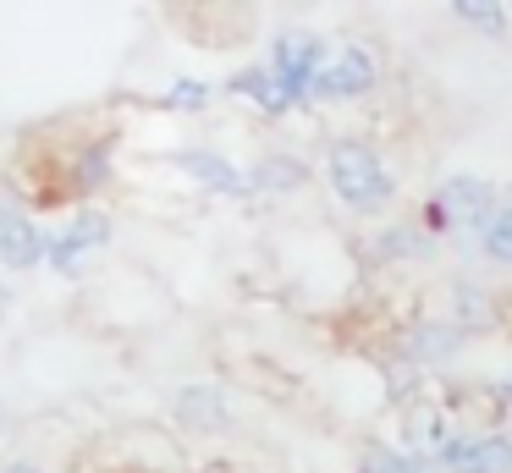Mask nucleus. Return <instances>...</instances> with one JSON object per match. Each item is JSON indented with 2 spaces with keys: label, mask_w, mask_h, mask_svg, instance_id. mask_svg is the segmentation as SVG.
<instances>
[{
  "label": "nucleus",
  "mask_w": 512,
  "mask_h": 473,
  "mask_svg": "<svg viewBox=\"0 0 512 473\" xmlns=\"http://www.w3.org/2000/svg\"><path fill=\"white\" fill-rule=\"evenodd\" d=\"M331 187L347 209H358V215H380V209L391 204V193H397V187H391V171L380 165V154L369 149V143H336Z\"/></svg>",
  "instance_id": "obj_1"
},
{
  "label": "nucleus",
  "mask_w": 512,
  "mask_h": 473,
  "mask_svg": "<svg viewBox=\"0 0 512 473\" xmlns=\"http://www.w3.org/2000/svg\"><path fill=\"white\" fill-rule=\"evenodd\" d=\"M501 209L496 187L479 182V176H452L441 187V198L430 204V226H457V231H485L490 215Z\"/></svg>",
  "instance_id": "obj_2"
},
{
  "label": "nucleus",
  "mask_w": 512,
  "mask_h": 473,
  "mask_svg": "<svg viewBox=\"0 0 512 473\" xmlns=\"http://www.w3.org/2000/svg\"><path fill=\"white\" fill-rule=\"evenodd\" d=\"M325 44L314 39V33H281L276 39V55H270V72L287 83V94L298 99V94H314V83H320V72H325Z\"/></svg>",
  "instance_id": "obj_3"
},
{
  "label": "nucleus",
  "mask_w": 512,
  "mask_h": 473,
  "mask_svg": "<svg viewBox=\"0 0 512 473\" xmlns=\"http://www.w3.org/2000/svg\"><path fill=\"white\" fill-rule=\"evenodd\" d=\"M446 473H512V440L507 435H452L435 451Z\"/></svg>",
  "instance_id": "obj_4"
},
{
  "label": "nucleus",
  "mask_w": 512,
  "mask_h": 473,
  "mask_svg": "<svg viewBox=\"0 0 512 473\" xmlns=\"http://www.w3.org/2000/svg\"><path fill=\"white\" fill-rule=\"evenodd\" d=\"M105 242H111V220L105 215H78L61 237H50V264H56L61 275H78L83 264H89V253H100Z\"/></svg>",
  "instance_id": "obj_5"
},
{
  "label": "nucleus",
  "mask_w": 512,
  "mask_h": 473,
  "mask_svg": "<svg viewBox=\"0 0 512 473\" xmlns=\"http://www.w3.org/2000/svg\"><path fill=\"white\" fill-rule=\"evenodd\" d=\"M369 83H375V61H369L364 50H336L331 61H325L314 94L320 99H353V94H364Z\"/></svg>",
  "instance_id": "obj_6"
},
{
  "label": "nucleus",
  "mask_w": 512,
  "mask_h": 473,
  "mask_svg": "<svg viewBox=\"0 0 512 473\" xmlns=\"http://www.w3.org/2000/svg\"><path fill=\"white\" fill-rule=\"evenodd\" d=\"M39 259H50L45 231H39L28 215H12V220H6V231H0V264H12V270H34Z\"/></svg>",
  "instance_id": "obj_7"
},
{
  "label": "nucleus",
  "mask_w": 512,
  "mask_h": 473,
  "mask_svg": "<svg viewBox=\"0 0 512 473\" xmlns=\"http://www.w3.org/2000/svg\"><path fill=\"white\" fill-rule=\"evenodd\" d=\"M177 165H182V171H188L199 187H210V193H243V187H248V176L237 171L232 160H221V154H210V149L177 154Z\"/></svg>",
  "instance_id": "obj_8"
},
{
  "label": "nucleus",
  "mask_w": 512,
  "mask_h": 473,
  "mask_svg": "<svg viewBox=\"0 0 512 473\" xmlns=\"http://www.w3.org/2000/svg\"><path fill=\"white\" fill-rule=\"evenodd\" d=\"M232 88H237V94H248V99H254V105H259V110H270V116L292 105L287 83H281V77L270 72V66H248V72H237V77H232Z\"/></svg>",
  "instance_id": "obj_9"
},
{
  "label": "nucleus",
  "mask_w": 512,
  "mask_h": 473,
  "mask_svg": "<svg viewBox=\"0 0 512 473\" xmlns=\"http://www.w3.org/2000/svg\"><path fill=\"white\" fill-rule=\"evenodd\" d=\"M479 248H485V259L512 264V204H501L496 215H490V226L479 231Z\"/></svg>",
  "instance_id": "obj_10"
},
{
  "label": "nucleus",
  "mask_w": 512,
  "mask_h": 473,
  "mask_svg": "<svg viewBox=\"0 0 512 473\" xmlns=\"http://www.w3.org/2000/svg\"><path fill=\"white\" fill-rule=\"evenodd\" d=\"M369 473H446L435 457H413V451H380L369 457Z\"/></svg>",
  "instance_id": "obj_11"
},
{
  "label": "nucleus",
  "mask_w": 512,
  "mask_h": 473,
  "mask_svg": "<svg viewBox=\"0 0 512 473\" xmlns=\"http://www.w3.org/2000/svg\"><path fill=\"white\" fill-rule=\"evenodd\" d=\"M303 182V165L298 160H265L254 176H248V187H276V193H287V187Z\"/></svg>",
  "instance_id": "obj_12"
},
{
  "label": "nucleus",
  "mask_w": 512,
  "mask_h": 473,
  "mask_svg": "<svg viewBox=\"0 0 512 473\" xmlns=\"http://www.w3.org/2000/svg\"><path fill=\"white\" fill-rule=\"evenodd\" d=\"M452 11L468 22V28H479V33H501V28H507V11L490 6V0H457Z\"/></svg>",
  "instance_id": "obj_13"
},
{
  "label": "nucleus",
  "mask_w": 512,
  "mask_h": 473,
  "mask_svg": "<svg viewBox=\"0 0 512 473\" xmlns=\"http://www.w3.org/2000/svg\"><path fill=\"white\" fill-rule=\"evenodd\" d=\"M182 418H199V424H226V413H221V396L215 391H182Z\"/></svg>",
  "instance_id": "obj_14"
},
{
  "label": "nucleus",
  "mask_w": 512,
  "mask_h": 473,
  "mask_svg": "<svg viewBox=\"0 0 512 473\" xmlns=\"http://www.w3.org/2000/svg\"><path fill=\"white\" fill-rule=\"evenodd\" d=\"M171 105L177 110H204L210 105V83H177L171 88Z\"/></svg>",
  "instance_id": "obj_15"
},
{
  "label": "nucleus",
  "mask_w": 512,
  "mask_h": 473,
  "mask_svg": "<svg viewBox=\"0 0 512 473\" xmlns=\"http://www.w3.org/2000/svg\"><path fill=\"white\" fill-rule=\"evenodd\" d=\"M0 473H39V468H34V462H6Z\"/></svg>",
  "instance_id": "obj_16"
},
{
  "label": "nucleus",
  "mask_w": 512,
  "mask_h": 473,
  "mask_svg": "<svg viewBox=\"0 0 512 473\" xmlns=\"http://www.w3.org/2000/svg\"><path fill=\"white\" fill-rule=\"evenodd\" d=\"M6 220H12V209H6V204H0V231H6Z\"/></svg>",
  "instance_id": "obj_17"
}]
</instances>
